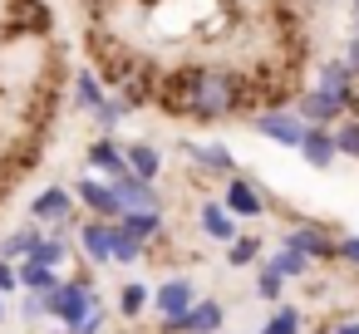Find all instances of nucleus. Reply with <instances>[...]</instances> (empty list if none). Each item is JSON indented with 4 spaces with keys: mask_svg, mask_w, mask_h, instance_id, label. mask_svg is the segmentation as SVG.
<instances>
[{
    "mask_svg": "<svg viewBox=\"0 0 359 334\" xmlns=\"http://www.w3.org/2000/svg\"><path fill=\"white\" fill-rule=\"evenodd\" d=\"M153 305H158L163 319H177V314H187V309L197 305V285H192L187 275H172V280H163V285L153 290Z\"/></svg>",
    "mask_w": 359,
    "mask_h": 334,
    "instance_id": "nucleus-10",
    "label": "nucleus"
},
{
    "mask_svg": "<svg viewBox=\"0 0 359 334\" xmlns=\"http://www.w3.org/2000/svg\"><path fill=\"white\" fill-rule=\"evenodd\" d=\"M349 15H354V20H359V0H349Z\"/></svg>",
    "mask_w": 359,
    "mask_h": 334,
    "instance_id": "nucleus-37",
    "label": "nucleus"
},
{
    "mask_svg": "<svg viewBox=\"0 0 359 334\" xmlns=\"http://www.w3.org/2000/svg\"><path fill=\"white\" fill-rule=\"evenodd\" d=\"M35 241H40V231L35 226H25V231H11L6 241H0V256H6V260H30V251H35Z\"/></svg>",
    "mask_w": 359,
    "mask_h": 334,
    "instance_id": "nucleus-23",
    "label": "nucleus"
},
{
    "mask_svg": "<svg viewBox=\"0 0 359 334\" xmlns=\"http://www.w3.org/2000/svg\"><path fill=\"white\" fill-rule=\"evenodd\" d=\"M315 84H320V89H330L334 99H344V104L359 113V74H354L339 55H334V60H325V64L315 69Z\"/></svg>",
    "mask_w": 359,
    "mask_h": 334,
    "instance_id": "nucleus-9",
    "label": "nucleus"
},
{
    "mask_svg": "<svg viewBox=\"0 0 359 334\" xmlns=\"http://www.w3.org/2000/svg\"><path fill=\"white\" fill-rule=\"evenodd\" d=\"M89 167H94L99 177H109V182H118V177L133 172V167H128V153H123L109 133H99V138L89 143Z\"/></svg>",
    "mask_w": 359,
    "mask_h": 334,
    "instance_id": "nucleus-11",
    "label": "nucleus"
},
{
    "mask_svg": "<svg viewBox=\"0 0 359 334\" xmlns=\"http://www.w3.org/2000/svg\"><path fill=\"white\" fill-rule=\"evenodd\" d=\"M79 241H84V256L94 260V265H109L114 260V246H118V221H89L84 231H79Z\"/></svg>",
    "mask_w": 359,
    "mask_h": 334,
    "instance_id": "nucleus-14",
    "label": "nucleus"
},
{
    "mask_svg": "<svg viewBox=\"0 0 359 334\" xmlns=\"http://www.w3.org/2000/svg\"><path fill=\"white\" fill-rule=\"evenodd\" d=\"M330 334H359V319H344V324H334Z\"/></svg>",
    "mask_w": 359,
    "mask_h": 334,
    "instance_id": "nucleus-36",
    "label": "nucleus"
},
{
    "mask_svg": "<svg viewBox=\"0 0 359 334\" xmlns=\"http://www.w3.org/2000/svg\"><path fill=\"white\" fill-rule=\"evenodd\" d=\"M15 285H20V270H15L6 256H0V295H6V290H15Z\"/></svg>",
    "mask_w": 359,
    "mask_h": 334,
    "instance_id": "nucleus-32",
    "label": "nucleus"
},
{
    "mask_svg": "<svg viewBox=\"0 0 359 334\" xmlns=\"http://www.w3.org/2000/svg\"><path fill=\"white\" fill-rule=\"evenodd\" d=\"M128 113H133V99H123V94H109V99H104V104H99L89 118L99 123V133H114V128H118Z\"/></svg>",
    "mask_w": 359,
    "mask_h": 334,
    "instance_id": "nucleus-21",
    "label": "nucleus"
},
{
    "mask_svg": "<svg viewBox=\"0 0 359 334\" xmlns=\"http://www.w3.org/2000/svg\"><path fill=\"white\" fill-rule=\"evenodd\" d=\"M118 226H123V231H133L138 241H148V236H158V231H163V207H153V211H123V216H118Z\"/></svg>",
    "mask_w": 359,
    "mask_h": 334,
    "instance_id": "nucleus-22",
    "label": "nucleus"
},
{
    "mask_svg": "<svg viewBox=\"0 0 359 334\" xmlns=\"http://www.w3.org/2000/svg\"><path fill=\"white\" fill-rule=\"evenodd\" d=\"M114 187H118V202H123L128 211H153V207H163V197H158V187H153L148 177H138V172H128V177H118Z\"/></svg>",
    "mask_w": 359,
    "mask_h": 334,
    "instance_id": "nucleus-15",
    "label": "nucleus"
},
{
    "mask_svg": "<svg viewBox=\"0 0 359 334\" xmlns=\"http://www.w3.org/2000/svg\"><path fill=\"white\" fill-rule=\"evenodd\" d=\"M339 60H344V64H349V69L359 74V35H349V40H344V50H339Z\"/></svg>",
    "mask_w": 359,
    "mask_h": 334,
    "instance_id": "nucleus-35",
    "label": "nucleus"
},
{
    "mask_svg": "<svg viewBox=\"0 0 359 334\" xmlns=\"http://www.w3.org/2000/svg\"><path fill=\"white\" fill-rule=\"evenodd\" d=\"M261 251H266L261 236H236V241L226 246V260H231V265H251V260H261Z\"/></svg>",
    "mask_w": 359,
    "mask_h": 334,
    "instance_id": "nucleus-24",
    "label": "nucleus"
},
{
    "mask_svg": "<svg viewBox=\"0 0 359 334\" xmlns=\"http://www.w3.org/2000/svg\"><path fill=\"white\" fill-rule=\"evenodd\" d=\"M251 128H256L266 143H276V148H295V153H300V143H305V133H310V123H305L295 109H261V113L251 118Z\"/></svg>",
    "mask_w": 359,
    "mask_h": 334,
    "instance_id": "nucleus-3",
    "label": "nucleus"
},
{
    "mask_svg": "<svg viewBox=\"0 0 359 334\" xmlns=\"http://www.w3.org/2000/svg\"><path fill=\"white\" fill-rule=\"evenodd\" d=\"M74 202H79V192H69V187H45V192L30 202V221H45V226H69Z\"/></svg>",
    "mask_w": 359,
    "mask_h": 334,
    "instance_id": "nucleus-8",
    "label": "nucleus"
},
{
    "mask_svg": "<svg viewBox=\"0 0 359 334\" xmlns=\"http://www.w3.org/2000/svg\"><path fill=\"white\" fill-rule=\"evenodd\" d=\"M123 153H128V167H133L138 177L158 182V172H163V153H158L153 143H123Z\"/></svg>",
    "mask_w": 359,
    "mask_h": 334,
    "instance_id": "nucleus-19",
    "label": "nucleus"
},
{
    "mask_svg": "<svg viewBox=\"0 0 359 334\" xmlns=\"http://www.w3.org/2000/svg\"><path fill=\"white\" fill-rule=\"evenodd\" d=\"M354 35H359V20H354Z\"/></svg>",
    "mask_w": 359,
    "mask_h": 334,
    "instance_id": "nucleus-38",
    "label": "nucleus"
},
{
    "mask_svg": "<svg viewBox=\"0 0 359 334\" xmlns=\"http://www.w3.org/2000/svg\"><path fill=\"white\" fill-rule=\"evenodd\" d=\"M0 314H6V305H0Z\"/></svg>",
    "mask_w": 359,
    "mask_h": 334,
    "instance_id": "nucleus-39",
    "label": "nucleus"
},
{
    "mask_svg": "<svg viewBox=\"0 0 359 334\" xmlns=\"http://www.w3.org/2000/svg\"><path fill=\"white\" fill-rule=\"evenodd\" d=\"M300 158L310 162V167H334V158H339V143H334V128H310L305 133V143H300Z\"/></svg>",
    "mask_w": 359,
    "mask_h": 334,
    "instance_id": "nucleus-16",
    "label": "nucleus"
},
{
    "mask_svg": "<svg viewBox=\"0 0 359 334\" xmlns=\"http://www.w3.org/2000/svg\"><path fill=\"white\" fill-rule=\"evenodd\" d=\"M138 256H143V241H138L133 231H123V226H118V246H114V260H123V265H133Z\"/></svg>",
    "mask_w": 359,
    "mask_h": 334,
    "instance_id": "nucleus-31",
    "label": "nucleus"
},
{
    "mask_svg": "<svg viewBox=\"0 0 359 334\" xmlns=\"http://www.w3.org/2000/svg\"><path fill=\"white\" fill-rule=\"evenodd\" d=\"M241 99H246V84L222 64H197V69L177 74V84H172V109L197 123H222V118L241 113Z\"/></svg>",
    "mask_w": 359,
    "mask_h": 334,
    "instance_id": "nucleus-1",
    "label": "nucleus"
},
{
    "mask_svg": "<svg viewBox=\"0 0 359 334\" xmlns=\"http://www.w3.org/2000/svg\"><path fill=\"white\" fill-rule=\"evenodd\" d=\"M222 319H226V309H222L217 300H197L187 314L168 319V329H177V334H217V329H222Z\"/></svg>",
    "mask_w": 359,
    "mask_h": 334,
    "instance_id": "nucleus-13",
    "label": "nucleus"
},
{
    "mask_svg": "<svg viewBox=\"0 0 359 334\" xmlns=\"http://www.w3.org/2000/svg\"><path fill=\"white\" fill-rule=\"evenodd\" d=\"M280 246H290V251H300V256H310V260H330V256H339V236H330V231L315 226V221L290 226V231L280 236Z\"/></svg>",
    "mask_w": 359,
    "mask_h": 334,
    "instance_id": "nucleus-6",
    "label": "nucleus"
},
{
    "mask_svg": "<svg viewBox=\"0 0 359 334\" xmlns=\"http://www.w3.org/2000/svg\"><path fill=\"white\" fill-rule=\"evenodd\" d=\"M310 128H339L344 118H354V109L344 104V99H334L330 89H320V84H310V89H300L295 94V104H290Z\"/></svg>",
    "mask_w": 359,
    "mask_h": 334,
    "instance_id": "nucleus-2",
    "label": "nucleus"
},
{
    "mask_svg": "<svg viewBox=\"0 0 359 334\" xmlns=\"http://www.w3.org/2000/svg\"><path fill=\"white\" fill-rule=\"evenodd\" d=\"M20 285L30 290V295H55L65 280L55 275V265H40V260H25L20 265Z\"/></svg>",
    "mask_w": 359,
    "mask_h": 334,
    "instance_id": "nucleus-20",
    "label": "nucleus"
},
{
    "mask_svg": "<svg viewBox=\"0 0 359 334\" xmlns=\"http://www.w3.org/2000/svg\"><path fill=\"white\" fill-rule=\"evenodd\" d=\"M271 265L285 275V280H295V275H305L310 270V256H300V251H290V246H280L276 256H271Z\"/></svg>",
    "mask_w": 359,
    "mask_h": 334,
    "instance_id": "nucleus-25",
    "label": "nucleus"
},
{
    "mask_svg": "<svg viewBox=\"0 0 359 334\" xmlns=\"http://www.w3.org/2000/svg\"><path fill=\"white\" fill-rule=\"evenodd\" d=\"M143 305H148V285H143V280H128V285L118 290V309L133 319V314H143Z\"/></svg>",
    "mask_w": 359,
    "mask_h": 334,
    "instance_id": "nucleus-29",
    "label": "nucleus"
},
{
    "mask_svg": "<svg viewBox=\"0 0 359 334\" xmlns=\"http://www.w3.org/2000/svg\"><path fill=\"white\" fill-rule=\"evenodd\" d=\"M143 6H153V0H143Z\"/></svg>",
    "mask_w": 359,
    "mask_h": 334,
    "instance_id": "nucleus-40",
    "label": "nucleus"
},
{
    "mask_svg": "<svg viewBox=\"0 0 359 334\" xmlns=\"http://www.w3.org/2000/svg\"><path fill=\"white\" fill-rule=\"evenodd\" d=\"M197 221H202V231L212 236V241H236V216L226 211V202H202V211H197Z\"/></svg>",
    "mask_w": 359,
    "mask_h": 334,
    "instance_id": "nucleus-18",
    "label": "nucleus"
},
{
    "mask_svg": "<svg viewBox=\"0 0 359 334\" xmlns=\"http://www.w3.org/2000/svg\"><path fill=\"white\" fill-rule=\"evenodd\" d=\"M222 202H226L231 216H261V211H266V192H261L251 177H241V172L226 177V197H222Z\"/></svg>",
    "mask_w": 359,
    "mask_h": 334,
    "instance_id": "nucleus-12",
    "label": "nucleus"
},
{
    "mask_svg": "<svg viewBox=\"0 0 359 334\" xmlns=\"http://www.w3.org/2000/svg\"><path fill=\"white\" fill-rule=\"evenodd\" d=\"M74 192H79V202H84L99 221H118V216L128 211V207L118 202V187H114L109 177H99V172H94V177H79V182H74Z\"/></svg>",
    "mask_w": 359,
    "mask_h": 334,
    "instance_id": "nucleus-5",
    "label": "nucleus"
},
{
    "mask_svg": "<svg viewBox=\"0 0 359 334\" xmlns=\"http://www.w3.org/2000/svg\"><path fill=\"white\" fill-rule=\"evenodd\" d=\"M339 256H344L349 265H359V231H349V236H339Z\"/></svg>",
    "mask_w": 359,
    "mask_h": 334,
    "instance_id": "nucleus-33",
    "label": "nucleus"
},
{
    "mask_svg": "<svg viewBox=\"0 0 359 334\" xmlns=\"http://www.w3.org/2000/svg\"><path fill=\"white\" fill-rule=\"evenodd\" d=\"M334 143H339V158L359 162V113H354V118H344V123L334 128Z\"/></svg>",
    "mask_w": 359,
    "mask_h": 334,
    "instance_id": "nucleus-27",
    "label": "nucleus"
},
{
    "mask_svg": "<svg viewBox=\"0 0 359 334\" xmlns=\"http://www.w3.org/2000/svg\"><path fill=\"white\" fill-rule=\"evenodd\" d=\"M182 158H187V162H197L207 177H222V182H226V177H236V158H231V148H226V143H187V138H182Z\"/></svg>",
    "mask_w": 359,
    "mask_h": 334,
    "instance_id": "nucleus-7",
    "label": "nucleus"
},
{
    "mask_svg": "<svg viewBox=\"0 0 359 334\" xmlns=\"http://www.w3.org/2000/svg\"><path fill=\"white\" fill-rule=\"evenodd\" d=\"M261 334H300V309L295 305H276V314L266 319Z\"/></svg>",
    "mask_w": 359,
    "mask_h": 334,
    "instance_id": "nucleus-26",
    "label": "nucleus"
},
{
    "mask_svg": "<svg viewBox=\"0 0 359 334\" xmlns=\"http://www.w3.org/2000/svg\"><path fill=\"white\" fill-rule=\"evenodd\" d=\"M65 251H69L65 241H50V236H40V241H35V251H30V260H40V265H60V260H65Z\"/></svg>",
    "mask_w": 359,
    "mask_h": 334,
    "instance_id": "nucleus-30",
    "label": "nucleus"
},
{
    "mask_svg": "<svg viewBox=\"0 0 359 334\" xmlns=\"http://www.w3.org/2000/svg\"><path fill=\"white\" fill-rule=\"evenodd\" d=\"M104 99H109V84H104L89 64H84V69H74V109H79V113H94Z\"/></svg>",
    "mask_w": 359,
    "mask_h": 334,
    "instance_id": "nucleus-17",
    "label": "nucleus"
},
{
    "mask_svg": "<svg viewBox=\"0 0 359 334\" xmlns=\"http://www.w3.org/2000/svg\"><path fill=\"white\" fill-rule=\"evenodd\" d=\"M104 319H109V314H104V305H94V314H89V319H84L74 334H99V329H104Z\"/></svg>",
    "mask_w": 359,
    "mask_h": 334,
    "instance_id": "nucleus-34",
    "label": "nucleus"
},
{
    "mask_svg": "<svg viewBox=\"0 0 359 334\" xmlns=\"http://www.w3.org/2000/svg\"><path fill=\"white\" fill-rule=\"evenodd\" d=\"M280 290H285V275H280V270L266 260V265H261V275H256V295L276 305V300H280Z\"/></svg>",
    "mask_w": 359,
    "mask_h": 334,
    "instance_id": "nucleus-28",
    "label": "nucleus"
},
{
    "mask_svg": "<svg viewBox=\"0 0 359 334\" xmlns=\"http://www.w3.org/2000/svg\"><path fill=\"white\" fill-rule=\"evenodd\" d=\"M94 305H99V300H94V290H89L84 280H65V285L50 295V319H60V324L74 334V329L94 314Z\"/></svg>",
    "mask_w": 359,
    "mask_h": 334,
    "instance_id": "nucleus-4",
    "label": "nucleus"
}]
</instances>
